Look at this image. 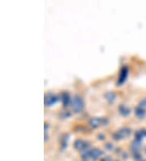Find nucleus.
<instances>
[{"label":"nucleus","mask_w":146,"mask_h":161,"mask_svg":"<svg viewBox=\"0 0 146 161\" xmlns=\"http://www.w3.org/2000/svg\"><path fill=\"white\" fill-rule=\"evenodd\" d=\"M71 105H72V108L75 113L81 112L83 109H84V107H85L84 100L79 95H75V97L73 98Z\"/></svg>","instance_id":"nucleus-1"},{"label":"nucleus","mask_w":146,"mask_h":161,"mask_svg":"<svg viewBox=\"0 0 146 161\" xmlns=\"http://www.w3.org/2000/svg\"><path fill=\"white\" fill-rule=\"evenodd\" d=\"M109 123V120L107 118H98V117H93L89 121V125L93 128H97L101 125H106Z\"/></svg>","instance_id":"nucleus-2"},{"label":"nucleus","mask_w":146,"mask_h":161,"mask_svg":"<svg viewBox=\"0 0 146 161\" xmlns=\"http://www.w3.org/2000/svg\"><path fill=\"white\" fill-rule=\"evenodd\" d=\"M59 101V99L56 95H53L52 93H48L45 95V105L46 106H52L55 104Z\"/></svg>","instance_id":"nucleus-3"},{"label":"nucleus","mask_w":146,"mask_h":161,"mask_svg":"<svg viewBox=\"0 0 146 161\" xmlns=\"http://www.w3.org/2000/svg\"><path fill=\"white\" fill-rule=\"evenodd\" d=\"M127 75H128V69L127 67L123 66L120 70V74H119V77L118 80V85H122L126 81Z\"/></svg>","instance_id":"nucleus-4"},{"label":"nucleus","mask_w":146,"mask_h":161,"mask_svg":"<svg viewBox=\"0 0 146 161\" xmlns=\"http://www.w3.org/2000/svg\"><path fill=\"white\" fill-rule=\"evenodd\" d=\"M104 154V152L100 149H97V148H94V149H91V153H90V157L92 158L93 160H97L101 156H102Z\"/></svg>","instance_id":"nucleus-5"},{"label":"nucleus","mask_w":146,"mask_h":161,"mask_svg":"<svg viewBox=\"0 0 146 161\" xmlns=\"http://www.w3.org/2000/svg\"><path fill=\"white\" fill-rule=\"evenodd\" d=\"M74 147L78 151H82L85 148L89 147V145L87 144V142H85V141H83L81 139H77L74 143Z\"/></svg>","instance_id":"nucleus-6"},{"label":"nucleus","mask_w":146,"mask_h":161,"mask_svg":"<svg viewBox=\"0 0 146 161\" xmlns=\"http://www.w3.org/2000/svg\"><path fill=\"white\" fill-rule=\"evenodd\" d=\"M118 133L119 135L120 138H126V137H129V135L131 134V129L129 128H127V127H124V128L120 129L118 131Z\"/></svg>","instance_id":"nucleus-7"},{"label":"nucleus","mask_w":146,"mask_h":161,"mask_svg":"<svg viewBox=\"0 0 146 161\" xmlns=\"http://www.w3.org/2000/svg\"><path fill=\"white\" fill-rule=\"evenodd\" d=\"M61 100L63 102L64 107H68L71 102V99H70V95L67 92H63L61 95Z\"/></svg>","instance_id":"nucleus-8"},{"label":"nucleus","mask_w":146,"mask_h":161,"mask_svg":"<svg viewBox=\"0 0 146 161\" xmlns=\"http://www.w3.org/2000/svg\"><path fill=\"white\" fill-rule=\"evenodd\" d=\"M119 113L123 116H127L131 113L130 108H128V107H127V106H125L124 104L119 105Z\"/></svg>","instance_id":"nucleus-9"},{"label":"nucleus","mask_w":146,"mask_h":161,"mask_svg":"<svg viewBox=\"0 0 146 161\" xmlns=\"http://www.w3.org/2000/svg\"><path fill=\"white\" fill-rule=\"evenodd\" d=\"M105 98H106V99L107 100V102L109 103H112L115 102V100L116 99V94L115 92H107L106 93V95H105Z\"/></svg>","instance_id":"nucleus-10"},{"label":"nucleus","mask_w":146,"mask_h":161,"mask_svg":"<svg viewBox=\"0 0 146 161\" xmlns=\"http://www.w3.org/2000/svg\"><path fill=\"white\" fill-rule=\"evenodd\" d=\"M146 115V111L143 107H137L136 109V116L138 117V118H144Z\"/></svg>","instance_id":"nucleus-11"},{"label":"nucleus","mask_w":146,"mask_h":161,"mask_svg":"<svg viewBox=\"0 0 146 161\" xmlns=\"http://www.w3.org/2000/svg\"><path fill=\"white\" fill-rule=\"evenodd\" d=\"M90 153H91V150L89 149V147L85 148L81 151V155H82L83 159H89L90 158Z\"/></svg>","instance_id":"nucleus-12"},{"label":"nucleus","mask_w":146,"mask_h":161,"mask_svg":"<svg viewBox=\"0 0 146 161\" xmlns=\"http://www.w3.org/2000/svg\"><path fill=\"white\" fill-rule=\"evenodd\" d=\"M141 147V142H140V141H137V140H135L134 142H133V143L132 144V152H139Z\"/></svg>","instance_id":"nucleus-13"},{"label":"nucleus","mask_w":146,"mask_h":161,"mask_svg":"<svg viewBox=\"0 0 146 161\" xmlns=\"http://www.w3.org/2000/svg\"><path fill=\"white\" fill-rule=\"evenodd\" d=\"M146 137V130H140L136 133V140L137 141H141L143 137Z\"/></svg>","instance_id":"nucleus-14"},{"label":"nucleus","mask_w":146,"mask_h":161,"mask_svg":"<svg viewBox=\"0 0 146 161\" xmlns=\"http://www.w3.org/2000/svg\"><path fill=\"white\" fill-rule=\"evenodd\" d=\"M133 156H134V159H136V160H140V159H141V156L139 152H133Z\"/></svg>","instance_id":"nucleus-15"},{"label":"nucleus","mask_w":146,"mask_h":161,"mask_svg":"<svg viewBox=\"0 0 146 161\" xmlns=\"http://www.w3.org/2000/svg\"><path fill=\"white\" fill-rule=\"evenodd\" d=\"M105 147H106V150H108V151H111V150L113 149V145L111 144V143H106Z\"/></svg>","instance_id":"nucleus-16"},{"label":"nucleus","mask_w":146,"mask_h":161,"mask_svg":"<svg viewBox=\"0 0 146 161\" xmlns=\"http://www.w3.org/2000/svg\"><path fill=\"white\" fill-rule=\"evenodd\" d=\"M140 107H146V98L141 101V103H140Z\"/></svg>","instance_id":"nucleus-17"},{"label":"nucleus","mask_w":146,"mask_h":161,"mask_svg":"<svg viewBox=\"0 0 146 161\" xmlns=\"http://www.w3.org/2000/svg\"><path fill=\"white\" fill-rule=\"evenodd\" d=\"M102 161H112V159H111L109 156H107L106 157V158H104V159Z\"/></svg>","instance_id":"nucleus-18"},{"label":"nucleus","mask_w":146,"mask_h":161,"mask_svg":"<svg viewBox=\"0 0 146 161\" xmlns=\"http://www.w3.org/2000/svg\"><path fill=\"white\" fill-rule=\"evenodd\" d=\"M97 137H98V139H101V140H103L104 139V135L103 134H99L98 136H97Z\"/></svg>","instance_id":"nucleus-19"}]
</instances>
